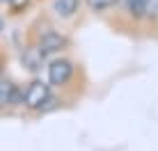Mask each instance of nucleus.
I'll return each mask as SVG.
<instances>
[{
    "mask_svg": "<svg viewBox=\"0 0 158 151\" xmlns=\"http://www.w3.org/2000/svg\"><path fill=\"white\" fill-rule=\"evenodd\" d=\"M30 41L39 48V53L46 60H53L57 57L60 53H64L69 46H71V37L67 32L57 30L55 25H48V23H41L39 28H35L30 32Z\"/></svg>",
    "mask_w": 158,
    "mask_h": 151,
    "instance_id": "f257e3e1",
    "label": "nucleus"
},
{
    "mask_svg": "<svg viewBox=\"0 0 158 151\" xmlns=\"http://www.w3.org/2000/svg\"><path fill=\"white\" fill-rule=\"evenodd\" d=\"M53 108H57V105H55L51 83L39 78V76H35L23 87V110L32 112V115H44V112L53 110Z\"/></svg>",
    "mask_w": 158,
    "mask_h": 151,
    "instance_id": "f03ea898",
    "label": "nucleus"
},
{
    "mask_svg": "<svg viewBox=\"0 0 158 151\" xmlns=\"http://www.w3.org/2000/svg\"><path fill=\"white\" fill-rule=\"evenodd\" d=\"M73 73H76V64L69 57L57 55L46 64V80L51 83L53 89H64L73 80Z\"/></svg>",
    "mask_w": 158,
    "mask_h": 151,
    "instance_id": "7ed1b4c3",
    "label": "nucleus"
},
{
    "mask_svg": "<svg viewBox=\"0 0 158 151\" xmlns=\"http://www.w3.org/2000/svg\"><path fill=\"white\" fill-rule=\"evenodd\" d=\"M12 110H23V87L9 76L0 80V115Z\"/></svg>",
    "mask_w": 158,
    "mask_h": 151,
    "instance_id": "20e7f679",
    "label": "nucleus"
},
{
    "mask_svg": "<svg viewBox=\"0 0 158 151\" xmlns=\"http://www.w3.org/2000/svg\"><path fill=\"white\" fill-rule=\"evenodd\" d=\"M144 9H147V0H119L115 12L126 23L140 25V23H144Z\"/></svg>",
    "mask_w": 158,
    "mask_h": 151,
    "instance_id": "39448f33",
    "label": "nucleus"
},
{
    "mask_svg": "<svg viewBox=\"0 0 158 151\" xmlns=\"http://www.w3.org/2000/svg\"><path fill=\"white\" fill-rule=\"evenodd\" d=\"M83 0H51V12L60 21H71L78 16Z\"/></svg>",
    "mask_w": 158,
    "mask_h": 151,
    "instance_id": "423d86ee",
    "label": "nucleus"
},
{
    "mask_svg": "<svg viewBox=\"0 0 158 151\" xmlns=\"http://www.w3.org/2000/svg\"><path fill=\"white\" fill-rule=\"evenodd\" d=\"M21 62H23V67L28 69L30 73H39L41 69L48 64V60L39 53V48L32 44V41L23 48V53H21Z\"/></svg>",
    "mask_w": 158,
    "mask_h": 151,
    "instance_id": "0eeeda50",
    "label": "nucleus"
},
{
    "mask_svg": "<svg viewBox=\"0 0 158 151\" xmlns=\"http://www.w3.org/2000/svg\"><path fill=\"white\" fill-rule=\"evenodd\" d=\"M83 5L92 14H108L112 9H117L119 0H83Z\"/></svg>",
    "mask_w": 158,
    "mask_h": 151,
    "instance_id": "6e6552de",
    "label": "nucleus"
},
{
    "mask_svg": "<svg viewBox=\"0 0 158 151\" xmlns=\"http://www.w3.org/2000/svg\"><path fill=\"white\" fill-rule=\"evenodd\" d=\"M144 23L158 30V0H147V9H144Z\"/></svg>",
    "mask_w": 158,
    "mask_h": 151,
    "instance_id": "1a4fd4ad",
    "label": "nucleus"
},
{
    "mask_svg": "<svg viewBox=\"0 0 158 151\" xmlns=\"http://www.w3.org/2000/svg\"><path fill=\"white\" fill-rule=\"evenodd\" d=\"M32 2H35V0H5V5H7L9 14H14V16H16V14H23Z\"/></svg>",
    "mask_w": 158,
    "mask_h": 151,
    "instance_id": "9d476101",
    "label": "nucleus"
},
{
    "mask_svg": "<svg viewBox=\"0 0 158 151\" xmlns=\"http://www.w3.org/2000/svg\"><path fill=\"white\" fill-rule=\"evenodd\" d=\"M5 67H7V57H5V53H0V80L7 76L5 73Z\"/></svg>",
    "mask_w": 158,
    "mask_h": 151,
    "instance_id": "9b49d317",
    "label": "nucleus"
},
{
    "mask_svg": "<svg viewBox=\"0 0 158 151\" xmlns=\"http://www.w3.org/2000/svg\"><path fill=\"white\" fill-rule=\"evenodd\" d=\"M2 28H5V21H2V16H0V32H2Z\"/></svg>",
    "mask_w": 158,
    "mask_h": 151,
    "instance_id": "f8f14e48",
    "label": "nucleus"
}]
</instances>
